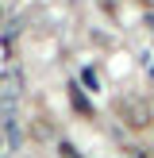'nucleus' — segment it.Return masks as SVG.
Wrapping results in <instances>:
<instances>
[{"instance_id":"obj_1","label":"nucleus","mask_w":154,"mask_h":158,"mask_svg":"<svg viewBox=\"0 0 154 158\" xmlns=\"http://www.w3.org/2000/svg\"><path fill=\"white\" fill-rule=\"evenodd\" d=\"M120 116L131 123V127H146V123H150V108L139 104V100H123V104H120Z\"/></svg>"},{"instance_id":"obj_2","label":"nucleus","mask_w":154,"mask_h":158,"mask_svg":"<svg viewBox=\"0 0 154 158\" xmlns=\"http://www.w3.org/2000/svg\"><path fill=\"white\" fill-rule=\"evenodd\" d=\"M19 93V77L15 73H0V100H12Z\"/></svg>"},{"instance_id":"obj_3","label":"nucleus","mask_w":154,"mask_h":158,"mask_svg":"<svg viewBox=\"0 0 154 158\" xmlns=\"http://www.w3.org/2000/svg\"><path fill=\"white\" fill-rule=\"evenodd\" d=\"M135 158H150V154H146V151H135Z\"/></svg>"},{"instance_id":"obj_4","label":"nucleus","mask_w":154,"mask_h":158,"mask_svg":"<svg viewBox=\"0 0 154 158\" xmlns=\"http://www.w3.org/2000/svg\"><path fill=\"white\" fill-rule=\"evenodd\" d=\"M0 158H8V154H0Z\"/></svg>"}]
</instances>
